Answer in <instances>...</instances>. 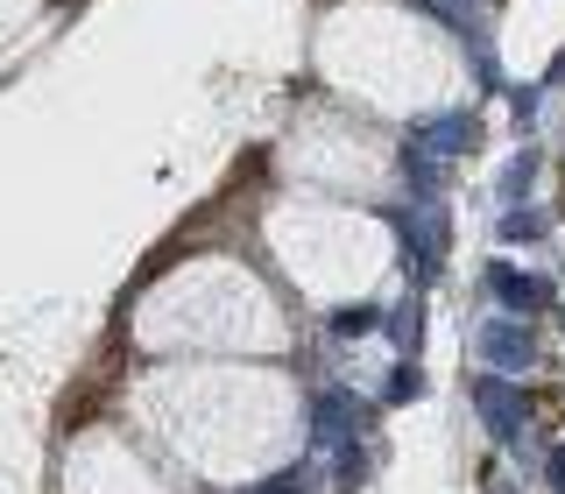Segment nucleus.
Returning <instances> with one entry per match:
<instances>
[{
  "label": "nucleus",
  "instance_id": "f257e3e1",
  "mask_svg": "<svg viewBox=\"0 0 565 494\" xmlns=\"http://www.w3.org/2000/svg\"><path fill=\"white\" fill-rule=\"evenodd\" d=\"M494 290H502V297H516V311L544 304V282H530V276H509V269H494Z\"/></svg>",
  "mask_w": 565,
  "mask_h": 494
},
{
  "label": "nucleus",
  "instance_id": "f03ea898",
  "mask_svg": "<svg viewBox=\"0 0 565 494\" xmlns=\"http://www.w3.org/2000/svg\"><path fill=\"white\" fill-rule=\"evenodd\" d=\"M552 481H558V487H565V452H558V459H552Z\"/></svg>",
  "mask_w": 565,
  "mask_h": 494
}]
</instances>
